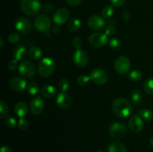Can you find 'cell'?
<instances>
[{
  "label": "cell",
  "instance_id": "e0dca14e",
  "mask_svg": "<svg viewBox=\"0 0 153 152\" xmlns=\"http://www.w3.org/2000/svg\"><path fill=\"white\" fill-rule=\"evenodd\" d=\"M27 82L24 78L20 77H15L10 80V86L16 92H22L27 88Z\"/></svg>",
  "mask_w": 153,
  "mask_h": 152
},
{
  "label": "cell",
  "instance_id": "ab89813d",
  "mask_svg": "<svg viewBox=\"0 0 153 152\" xmlns=\"http://www.w3.org/2000/svg\"><path fill=\"white\" fill-rule=\"evenodd\" d=\"M126 2V0H111V5L114 7H121Z\"/></svg>",
  "mask_w": 153,
  "mask_h": 152
},
{
  "label": "cell",
  "instance_id": "9a60e30c",
  "mask_svg": "<svg viewBox=\"0 0 153 152\" xmlns=\"http://www.w3.org/2000/svg\"><path fill=\"white\" fill-rule=\"evenodd\" d=\"M56 104L62 109L69 108L73 104V98L65 92H60L56 98Z\"/></svg>",
  "mask_w": 153,
  "mask_h": 152
},
{
  "label": "cell",
  "instance_id": "5bb4252c",
  "mask_svg": "<svg viewBox=\"0 0 153 152\" xmlns=\"http://www.w3.org/2000/svg\"><path fill=\"white\" fill-rule=\"evenodd\" d=\"M128 127L133 132H140L144 127L143 119L138 115H134L128 120Z\"/></svg>",
  "mask_w": 153,
  "mask_h": 152
},
{
  "label": "cell",
  "instance_id": "7c38bea8",
  "mask_svg": "<svg viewBox=\"0 0 153 152\" xmlns=\"http://www.w3.org/2000/svg\"><path fill=\"white\" fill-rule=\"evenodd\" d=\"M88 25L90 28L94 31H100L103 29L105 25V22L102 16L98 15H93L88 19Z\"/></svg>",
  "mask_w": 153,
  "mask_h": 152
},
{
  "label": "cell",
  "instance_id": "f35d334b",
  "mask_svg": "<svg viewBox=\"0 0 153 152\" xmlns=\"http://www.w3.org/2000/svg\"><path fill=\"white\" fill-rule=\"evenodd\" d=\"M8 69L10 71H14L16 69L19 68V66H18V61H16V59L11 60L10 62L8 63Z\"/></svg>",
  "mask_w": 153,
  "mask_h": 152
},
{
  "label": "cell",
  "instance_id": "8fae6325",
  "mask_svg": "<svg viewBox=\"0 0 153 152\" xmlns=\"http://www.w3.org/2000/svg\"><path fill=\"white\" fill-rule=\"evenodd\" d=\"M70 16V13L69 10L67 8L64 7H61V8L55 10L53 16H52V19H53L54 22L58 25H64L66 22H67Z\"/></svg>",
  "mask_w": 153,
  "mask_h": 152
},
{
  "label": "cell",
  "instance_id": "603a6c76",
  "mask_svg": "<svg viewBox=\"0 0 153 152\" xmlns=\"http://www.w3.org/2000/svg\"><path fill=\"white\" fill-rule=\"evenodd\" d=\"M81 26H82V22H81L80 19L74 18L70 21L68 25H67V28H68L69 31H71V32H76L80 29Z\"/></svg>",
  "mask_w": 153,
  "mask_h": 152
},
{
  "label": "cell",
  "instance_id": "ffe728a7",
  "mask_svg": "<svg viewBox=\"0 0 153 152\" xmlns=\"http://www.w3.org/2000/svg\"><path fill=\"white\" fill-rule=\"evenodd\" d=\"M56 89L55 86H52V85H46L42 87L41 90H40V93H41L42 96L45 97V98H50L55 96L56 95Z\"/></svg>",
  "mask_w": 153,
  "mask_h": 152
},
{
  "label": "cell",
  "instance_id": "7a4b0ae2",
  "mask_svg": "<svg viewBox=\"0 0 153 152\" xmlns=\"http://www.w3.org/2000/svg\"><path fill=\"white\" fill-rule=\"evenodd\" d=\"M56 65L52 58H44L38 64V72L43 77H49L55 72Z\"/></svg>",
  "mask_w": 153,
  "mask_h": 152
},
{
  "label": "cell",
  "instance_id": "2e32d148",
  "mask_svg": "<svg viewBox=\"0 0 153 152\" xmlns=\"http://www.w3.org/2000/svg\"><path fill=\"white\" fill-rule=\"evenodd\" d=\"M15 28L18 31L23 34L28 33L31 29V24L28 19L25 17H19L15 22Z\"/></svg>",
  "mask_w": 153,
  "mask_h": 152
},
{
  "label": "cell",
  "instance_id": "30bf717a",
  "mask_svg": "<svg viewBox=\"0 0 153 152\" xmlns=\"http://www.w3.org/2000/svg\"><path fill=\"white\" fill-rule=\"evenodd\" d=\"M108 37L105 34L96 32L91 34L88 38L90 44L96 48H100L105 46L108 43Z\"/></svg>",
  "mask_w": 153,
  "mask_h": 152
},
{
  "label": "cell",
  "instance_id": "d6986e66",
  "mask_svg": "<svg viewBox=\"0 0 153 152\" xmlns=\"http://www.w3.org/2000/svg\"><path fill=\"white\" fill-rule=\"evenodd\" d=\"M27 53H28V52H27L25 46H22V45H18L13 49V56L14 59L19 61L24 59L26 57Z\"/></svg>",
  "mask_w": 153,
  "mask_h": 152
},
{
  "label": "cell",
  "instance_id": "7402d4cb",
  "mask_svg": "<svg viewBox=\"0 0 153 152\" xmlns=\"http://www.w3.org/2000/svg\"><path fill=\"white\" fill-rule=\"evenodd\" d=\"M28 56L33 60H37L39 58H41L42 55H43V52H42L41 49L37 46H32L28 49Z\"/></svg>",
  "mask_w": 153,
  "mask_h": 152
},
{
  "label": "cell",
  "instance_id": "ac0fdd59",
  "mask_svg": "<svg viewBox=\"0 0 153 152\" xmlns=\"http://www.w3.org/2000/svg\"><path fill=\"white\" fill-rule=\"evenodd\" d=\"M28 111V105L23 101H19L15 104V114L19 118H24L27 115Z\"/></svg>",
  "mask_w": 153,
  "mask_h": 152
},
{
  "label": "cell",
  "instance_id": "4fadbf2b",
  "mask_svg": "<svg viewBox=\"0 0 153 152\" xmlns=\"http://www.w3.org/2000/svg\"><path fill=\"white\" fill-rule=\"evenodd\" d=\"M44 101L40 97H35L30 102V110L32 114L39 116L44 110Z\"/></svg>",
  "mask_w": 153,
  "mask_h": 152
},
{
  "label": "cell",
  "instance_id": "ee69618b",
  "mask_svg": "<svg viewBox=\"0 0 153 152\" xmlns=\"http://www.w3.org/2000/svg\"><path fill=\"white\" fill-rule=\"evenodd\" d=\"M0 152H12V150L10 147H8V146L4 145L1 147Z\"/></svg>",
  "mask_w": 153,
  "mask_h": 152
},
{
  "label": "cell",
  "instance_id": "4316f807",
  "mask_svg": "<svg viewBox=\"0 0 153 152\" xmlns=\"http://www.w3.org/2000/svg\"><path fill=\"white\" fill-rule=\"evenodd\" d=\"M142 77H143V75H142L141 72L137 69L132 70L128 74V79L132 82L139 81L140 80H141Z\"/></svg>",
  "mask_w": 153,
  "mask_h": 152
},
{
  "label": "cell",
  "instance_id": "60d3db41",
  "mask_svg": "<svg viewBox=\"0 0 153 152\" xmlns=\"http://www.w3.org/2000/svg\"><path fill=\"white\" fill-rule=\"evenodd\" d=\"M66 1L68 5L71 6V7H76L81 4L82 0H66Z\"/></svg>",
  "mask_w": 153,
  "mask_h": 152
},
{
  "label": "cell",
  "instance_id": "52a82bcc",
  "mask_svg": "<svg viewBox=\"0 0 153 152\" xmlns=\"http://www.w3.org/2000/svg\"><path fill=\"white\" fill-rule=\"evenodd\" d=\"M89 58L88 55L83 49H76L73 55V62L79 68L85 67L88 64Z\"/></svg>",
  "mask_w": 153,
  "mask_h": 152
},
{
  "label": "cell",
  "instance_id": "5b68a950",
  "mask_svg": "<svg viewBox=\"0 0 153 152\" xmlns=\"http://www.w3.org/2000/svg\"><path fill=\"white\" fill-rule=\"evenodd\" d=\"M34 26L37 31L40 32H46L49 31L52 26V21L50 18L45 14H40L34 19Z\"/></svg>",
  "mask_w": 153,
  "mask_h": 152
},
{
  "label": "cell",
  "instance_id": "f1b7e54d",
  "mask_svg": "<svg viewBox=\"0 0 153 152\" xmlns=\"http://www.w3.org/2000/svg\"><path fill=\"white\" fill-rule=\"evenodd\" d=\"M9 109L7 104L4 101H0V117L1 119L7 117Z\"/></svg>",
  "mask_w": 153,
  "mask_h": 152
},
{
  "label": "cell",
  "instance_id": "ba28073f",
  "mask_svg": "<svg viewBox=\"0 0 153 152\" xmlns=\"http://www.w3.org/2000/svg\"><path fill=\"white\" fill-rule=\"evenodd\" d=\"M19 72L25 77H31L36 74V67L32 62L24 61L19 65Z\"/></svg>",
  "mask_w": 153,
  "mask_h": 152
},
{
  "label": "cell",
  "instance_id": "4dcf8cb0",
  "mask_svg": "<svg viewBox=\"0 0 153 152\" xmlns=\"http://www.w3.org/2000/svg\"><path fill=\"white\" fill-rule=\"evenodd\" d=\"M90 80H91L90 76L87 75H82L77 78V83L79 86H86L89 83Z\"/></svg>",
  "mask_w": 153,
  "mask_h": 152
},
{
  "label": "cell",
  "instance_id": "cb8c5ba5",
  "mask_svg": "<svg viewBox=\"0 0 153 152\" xmlns=\"http://www.w3.org/2000/svg\"><path fill=\"white\" fill-rule=\"evenodd\" d=\"M131 98L132 100L133 103L135 105H139L141 103L142 99H143V95L142 92L138 89H134L131 92Z\"/></svg>",
  "mask_w": 153,
  "mask_h": 152
},
{
  "label": "cell",
  "instance_id": "44dd1931",
  "mask_svg": "<svg viewBox=\"0 0 153 152\" xmlns=\"http://www.w3.org/2000/svg\"><path fill=\"white\" fill-rule=\"evenodd\" d=\"M108 152H127V148L122 142H114L109 145Z\"/></svg>",
  "mask_w": 153,
  "mask_h": 152
},
{
  "label": "cell",
  "instance_id": "d6a6232c",
  "mask_svg": "<svg viewBox=\"0 0 153 152\" xmlns=\"http://www.w3.org/2000/svg\"><path fill=\"white\" fill-rule=\"evenodd\" d=\"M58 86L62 92H66L70 87V81L67 78L61 79L58 83Z\"/></svg>",
  "mask_w": 153,
  "mask_h": 152
},
{
  "label": "cell",
  "instance_id": "9c48e42d",
  "mask_svg": "<svg viewBox=\"0 0 153 152\" xmlns=\"http://www.w3.org/2000/svg\"><path fill=\"white\" fill-rule=\"evenodd\" d=\"M126 134V127L123 123L116 122L112 123L109 129V134L114 139H120Z\"/></svg>",
  "mask_w": 153,
  "mask_h": 152
},
{
  "label": "cell",
  "instance_id": "8d00e7d4",
  "mask_svg": "<svg viewBox=\"0 0 153 152\" xmlns=\"http://www.w3.org/2000/svg\"><path fill=\"white\" fill-rule=\"evenodd\" d=\"M108 45L110 46V48L114 49H116L117 48H119L120 45V40H118L117 38H111L108 42Z\"/></svg>",
  "mask_w": 153,
  "mask_h": 152
},
{
  "label": "cell",
  "instance_id": "74e56055",
  "mask_svg": "<svg viewBox=\"0 0 153 152\" xmlns=\"http://www.w3.org/2000/svg\"><path fill=\"white\" fill-rule=\"evenodd\" d=\"M115 33H116V28L113 25H108L105 31V34L107 35V37H111V36L114 35Z\"/></svg>",
  "mask_w": 153,
  "mask_h": 152
},
{
  "label": "cell",
  "instance_id": "d4e9b609",
  "mask_svg": "<svg viewBox=\"0 0 153 152\" xmlns=\"http://www.w3.org/2000/svg\"><path fill=\"white\" fill-rule=\"evenodd\" d=\"M26 89L30 95H37L39 92V91H40V86H39V85L37 84L36 82L31 81L28 83Z\"/></svg>",
  "mask_w": 153,
  "mask_h": 152
},
{
  "label": "cell",
  "instance_id": "3957f363",
  "mask_svg": "<svg viewBox=\"0 0 153 152\" xmlns=\"http://www.w3.org/2000/svg\"><path fill=\"white\" fill-rule=\"evenodd\" d=\"M22 11L28 16H34L41 9V4L38 0H22L20 2Z\"/></svg>",
  "mask_w": 153,
  "mask_h": 152
},
{
  "label": "cell",
  "instance_id": "83f0119b",
  "mask_svg": "<svg viewBox=\"0 0 153 152\" xmlns=\"http://www.w3.org/2000/svg\"><path fill=\"white\" fill-rule=\"evenodd\" d=\"M139 116L145 121H150L153 118V113L150 110L143 109L139 112Z\"/></svg>",
  "mask_w": 153,
  "mask_h": 152
},
{
  "label": "cell",
  "instance_id": "8992f818",
  "mask_svg": "<svg viewBox=\"0 0 153 152\" xmlns=\"http://www.w3.org/2000/svg\"><path fill=\"white\" fill-rule=\"evenodd\" d=\"M91 80L94 83L98 85L105 84L108 80V74L105 70L102 69H95L91 73Z\"/></svg>",
  "mask_w": 153,
  "mask_h": 152
},
{
  "label": "cell",
  "instance_id": "b9f144b4",
  "mask_svg": "<svg viewBox=\"0 0 153 152\" xmlns=\"http://www.w3.org/2000/svg\"><path fill=\"white\" fill-rule=\"evenodd\" d=\"M43 9L46 13H51V12L53 10L54 7L52 4H50V3H47V4H45L44 5H43Z\"/></svg>",
  "mask_w": 153,
  "mask_h": 152
},
{
  "label": "cell",
  "instance_id": "d590c367",
  "mask_svg": "<svg viewBox=\"0 0 153 152\" xmlns=\"http://www.w3.org/2000/svg\"><path fill=\"white\" fill-rule=\"evenodd\" d=\"M19 35L17 33H11V34H9L8 36V41L10 43L12 44H15V43H18L19 41Z\"/></svg>",
  "mask_w": 153,
  "mask_h": 152
},
{
  "label": "cell",
  "instance_id": "277c9868",
  "mask_svg": "<svg viewBox=\"0 0 153 152\" xmlns=\"http://www.w3.org/2000/svg\"><path fill=\"white\" fill-rule=\"evenodd\" d=\"M114 69L118 74H127L131 69V63L129 59L123 55L118 57L114 62Z\"/></svg>",
  "mask_w": 153,
  "mask_h": 152
},
{
  "label": "cell",
  "instance_id": "6da1fadb",
  "mask_svg": "<svg viewBox=\"0 0 153 152\" xmlns=\"http://www.w3.org/2000/svg\"><path fill=\"white\" fill-rule=\"evenodd\" d=\"M111 108L114 114L120 119L128 117L132 111L131 104L123 98H117L114 100Z\"/></svg>",
  "mask_w": 153,
  "mask_h": 152
},
{
  "label": "cell",
  "instance_id": "7dc6e473",
  "mask_svg": "<svg viewBox=\"0 0 153 152\" xmlns=\"http://www.w3.org/2000/svg\"><path fill=\"white\" fill-rule=\"evenodd\" d=\"M150 145H151V146L153 148V137L150 139Z\"/></svg>",
  "mask_w": 153,
  "mask_h": 152
},
{
  "label": "cell",
  "instance_id": "484cf974",
  "mask_svg": "<svg viewBox=\"0 0 153 152\" xmlns=\"http://www.w3.org/2000/svg\"><path fill=\"white\" fill-rule=\"evenodd\" d=\"M114 13V8L113 5L105 6L101 12L102 16L105 19H108V18L111 17L113 16Z\"/></svg>",
  "mask_w": 153,
  "mask_h": 152
},
{
  "label": "cell",
  "instance_id": "bcb514c9",
  "mask_svg": "<svg viewBox=\"0 0 153 152\" xmlns=\"http://www.w3.org/2000/svg\"><path fill=\"white\" fill-rule=\"evenodd\" d=\"M3 46H4V40H3L2 37L0 38V47L2 48Z\"/></svg>",
  "mask_w": 153,
  "mask_h": 152
},
{
  "label": "cell",
  "instance_id": "f546056e",
  "mask_svg": "<svg viewBox=\"0 0 153 152\" xmlns=\"http://www.w3.org/2000/svg\"><path fill=\"white\" fill-rule=\"evenodd\" d=\"M143 88L148 94L153 95V78H149L145 80Z\"/></svg>",
  "mask_w": 153,
  "mask_h": 152
},
{
  "label": "cell",
  "instance_id": "c3c4849f",
  "mask_svg": "<svg viewBox=\"0 0 153 152\" xmlns=\"http://www.w3.org/2000/svg\"><path fill=\"white\" fill-rule=\"evenodd\" d=\"M96 152H103V151H96Z\"/></svg>",
  "mask_w": 153,
  "mask_h": 152
},
{
  "label": "cell",
  "instance_id": "1f68e13d",
  "mask_svg": "<svg viewBox=\"0 0 153 152\" xmlns=\"http://www.w3.org/2000/svg\"><path fill=\"white\" fill-rule=\"evenodd\" d=\"M4 123L9 128H13L16 127L17 122H16V120L13 116H7V117L4 118Z\"/></svg>",
  "mask_w": 153,
  "mask_h": 152
},
{
  "label": "cell",
  "instance_id": "836d02e7",
  "mask_svg": "<svg viewBox=\"0 0 153 152\" xmlns=\"http://www.w3.org/2000/svg\"><path fill=\"white\" fill-rule=\"evenodd\" d=\"M28 123L25 119L23 118H19V121H18V128L21 131H25L28 128Z\"/></svg>",
  "mask_w": 153,
  "mask_h": 152
},
{
  "label": "cell",
  "instance_id": "7bdbcfd3",
  "mask_svg": "<svg viewBox=\"0 0 153 152\" xmlns=\"http://www.w3.org/2000/svg\"><path fill=\"white\" fill-rule=\"evenodd\" d=\"M122 16L123 19H124L125 21L128 20V19L130 18V14L128 11H123L122 13Z\"/></svg>",
  "mask_w": 153,
  "mask_h": 152
},
{
  "label": "cell",
  "instance_id": "f6af8a7d",
  "mask_svg": "<svg viewBox=\"0 0 153 152\" xmlns=\"http://www.w3.org/2000/svg\"><path fill=\"white\" fill-rule=\"evenodd\" d=\"M59 31H60L59 25H55V26H53V28H52V32H53L54 34H57L58 32H59Z\"/></svg>",
  "mask_w": 153,
  "mask_h": 152
},
{
  "label": "cell",
  "instance_id": "e575fe53",
  "mask_svg": "<svg viewBox=\"0 0 153 152\" xmlns=\"http://www.w3.org/2000/svg\"><path fill=\"white\" fill-rule=\"evenodd\" d=\"M72 43H73V46L76 48V49H80L83 44V42L79 37H75L72 40Z\"/></svg>",
  "mask_w": 153,
  "mask_h": 152
}]
</instances>
